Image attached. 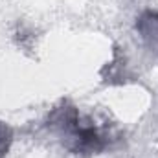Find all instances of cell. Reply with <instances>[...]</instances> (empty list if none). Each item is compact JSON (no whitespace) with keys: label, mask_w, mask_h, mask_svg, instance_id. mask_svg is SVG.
I'll return each mask as SVG.
<instances>
[{"label":"cell","mask_w":158,"mask_h":158,"mask_svg":"<svg viewBox=\"0 0 158 158\" xmlns=\"http://www.w3.org/2000/svg\"><path fill=\"white\" fill-rule=\"evenodd\" d=\"M11 140H13V132L11 129L0 121V158H4L9 151V145H11Z\"/></svg>","instance_id":"1"}]
</instances>
